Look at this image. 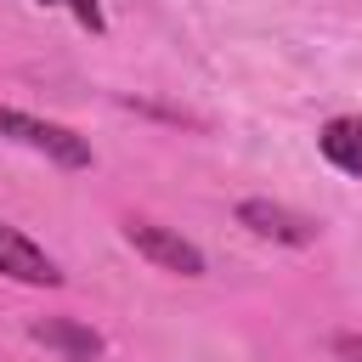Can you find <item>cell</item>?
<instances>
[{
    "mask_svg": "<svg viewBox=\"0 0 362 362\" xmlns=\"http://www.w3.org/2000/svg\"><path fill=\"white\" fill-rule=\"evenodd\" d=\"M0 136H11V141H23V147L45 153V158L62 164V170H90V158H96L79 130L51 124V119H34V113H17V107H0Z\"/></svg>",
    "mask_w": 362,
    "mask_h": 362,
    "instance_id": "obj_1",
    "label": "cell"
},
{
    "mask_svg": "<svg viewBox=\"0 0 362 362\" xmlns=\"http://www.w3.org/2000/svg\"><path fill=\"white\" fill-rule=\"evenodd\" d=\"M124 238H130V249L147 255L153 266L181 272V277H204V255H198V243H187L181 232H170V226H158V221H124Z\"/></svg>",
    "mask_w": 362,
    "mask_h": 362,
    "instance_id": "obj_2",
    "label": "cell"
},
{
    "mask_svg": "<svg viewBox=\"0 0 362 362\" xmlns=\"http://www.w3.org/2000/svg\"><path fill=\"white\" fill-rule=\"evenodd\" d=\"M238 226H249L255 238H272V243H294V249L317 238V221H305V215H294V209H283L272 198H243L238 204Z\"/></svg>",
    "mask_w": 362,
    "mask_h": 362,
    "instance_id": "obj_3",
    "label": "cell"
},
{
    "mask_svg": "<svg viewBox=\"0 0 362 362\" xmlns=\"http://www.w3.org/2000/svg\"><path fill=\"white\" fill-rule=\"evenodd\" d=\"M0 272L17 277V283H34V288H57V283H62L57 260H51L34 238H23L17 226H6V221H0Z\"/></svg>",
    "mask_w": 362,
    "mask_h": 362,
    "instance_id": "obj_4",
    "label": "cell"
},
{
    "mask_svg": "<svg viewBox=\"0 0 362 362\" xmlns=\"http://www.w3.org/2000/svg\"><path fill=\"white\" fill-rule=\"evenodd\" d=\"M28 339L45 345V351H62L68 362H96L107 351L102 334L85 328V322H74V317H40V322H28Z\"/></svg>",
    "mask_w": 362,
    "mask_h": 362,
    "instance_id": "obj_5",
    "label": "cell"
},
{
    "mask_svg": "<svg viewBox=\"0 0 362 362\" xmlns=\"http://www.w3.org/2000/svg\"><path fill=\"white\" fill-rule=\"evenodd\" d=\"M317 147H322V158L334 164V170H345V175H362V119H328L322 124V136H317Z\"/></svg>",
    "mask_w": 362,
    "mask_h": 362,
    "instance_id": "obj_6",
    "label": "cell"
},
{
    "mask_svg": "<svg viewBox=\"0 0 362 362\" xmlns=\"http://www.w3.org/2000/svg\"><path fill=\"white\" fill-rule=\"evenodd\" d=\"M40 6H68V11H74V17L85 23V28H90V34H102V28H107V23H102V6H96V0H40Z\"/></svg>",
    "mask_w": 362,
    "mask_h": 362,
    "instance_id": "obj_7",
    "label": "cell"
},
{
    "mask_svg": "<svg viewBox=\"0 0 362 362\" xmlns=\"http://www.w3.org/2000/svg\"><path fill=\"white\" fill-rule=\"evenodd\" d=\"M334 351H339L345 362H362V334H339V339H334Z\"/></svg>",
    "mask_w": 362,
    "mask_h": 362,
    "instance_id": "obj_8",
    "label": "cell"
}]
</instances>
